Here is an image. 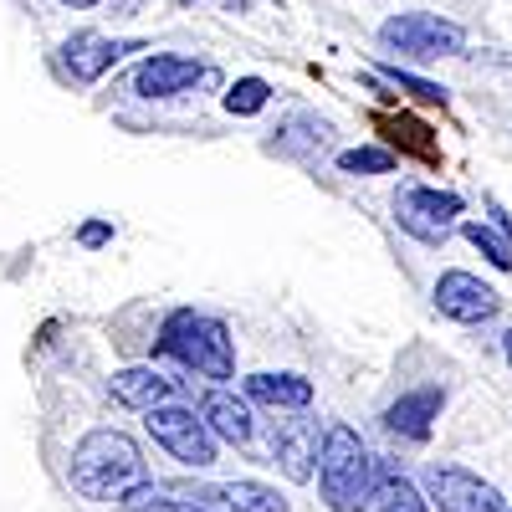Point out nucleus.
Instances as JSON below:
<instances>
[{"instance_id": "13", "label": "nucleus", "mask_w": 512, "mask_h": 512, "mask_svg": "<svg viewBox=\"0 0 512 512\" xmlns=\"http://www.w3.org/2000/svg\"><path fill=\"white\" fill-rule=\"evenodd\" d=\"M108 395L123 405V410H159V405H169V395H175V379H164V374H154V369H118L113 379H108Z\"/></svg>"}, {"instance_id": "24", "label": "nucleus", "mask_w": 512, "mask_h": 512, "mask_svg": "<svg viewBox=\"0 0 512 512\" xmlns=\"http://www.w3.org/2000/svg\"><path fill=\"white\" fill-rule=\"evenodd\" d=\"M502 354H507V369H512V328L502 333Z\"/></svg>"}, {"instance_id": "25", "label": "nucleus", "mask_w": 512, "mask_h": 512, "mask_svg": "<svg viewBox=\"0 0 512 512\" xmlns=\"http://www.w3.org/2000/svg\"><path fill=\"white\" fill-rule=\"evenodd\" d=\"M62 6H72V11H88V6H98V0H62Z\"/></svg>"}, {"instance_id": "7", "label": "nucleus", "mask_w": 512, "mask_h": 512, "mask_svg": "<svg viewBox=\"0 0 512 512\" xmlns=\"http://www.w3.org/2000/svg\"><path fill=\"white\" fill-rule=\"evenodd\" d=\"M149 436L185 466H216V436H210V425L195 420V410L185 405H159L149 410Z\"/></svg>"}, {"instance_id": "6", "label": "nucleus", "mask_w": 512, "mask_h": 512, "mask_svg": "<svg viewBox=\"0 0 512 512\" xmlns=\"http://www.w3.org/2000/svg\"><path fill=\"white\" fill-rule=\"evenodd\" d=\"M420 482H425V497H431L441 512H512L492 482H482L477 472L451 466V461H431Z\"/></svg>"}, {"instance_id": "16", "label": "nucleus", "mask_w": 512, "mask_h": 512, "mask_svg": "<svg viewBox=\"0 0 512 512\" xmlns=\"http://www.w3.org/2000/svg\"><path fill=\"white\" fill-rule=\"evenodd\" d=\"M246 395L262 400V405H277V410H308L313 405V379H303V374H251Z\"/></svg>"}, {"instance_id": "23", "label": "nucleus", "mask_w": 512, "mask_h": 512, "mask_svg": "<svg viewBox=\"0 0 512 512\" xmlns=\"http://www.w3.org/2000/svg\"><path fill=\"white\" fill-rule=\"evenodd\" d=\"M77 241H82V246H103V241H113V226H108V221H88V226L77 231Z\"/></svg>"}, {"instance_id": "18", "label": "nucleus", "mask_w": 512, "mask_h": 512, "mask_svg": "<svg viewBox=\"0 0 512 512\" xmlns=\"http://www.w3.org/2000/svg\"><path fill=\"white\" fill-rule=\"evenodd\" d=\"M379 512H431V497H425L400 466L390 461H379V497H374Z\"/></svg>"}, {"instance_id": "9", "label": "nucleus", "mask_w": 512, "mask_h": 512, "mask_svg": "<svg viewBox=\"0 0 512 512\" xmlns=\"http://www.w3.org/2000/svg\"><path fill=\"white\" fill-rule=\"evenodd\" d=\"M139 47H144V41H134V36L77 31V36H67V41H62V67H67V77H72V82H98L118 57L139 52Z\"/></svg>"}, {"instance_id": "19", "label": "nucleus", "mask_w": 512, "mask_h": 512, "mask_svg": "<svg viewBox=\"0 0 512 512\" xmlns=\"http://www.w3.org/2000/svg\"><path fill=\"white\" fill-rule=\"evenodd\" d=\"M379 82H390V88H400L405 98H415V103H425V108H446V88L441 82H431V77H415V72H400V67H379L374 72Z\"/></svg>"}, {"instance_id": "21", "label": "nucleus", "mask_w": 512, "mask_h": 512, "mask_svg": "<svg viewBox=\"0 0 512 512\" xmlns=\"http://www.w3.org/2000/svg\"><path fill=\"white\" fill-rule=\"evenodd\" d=\"M395 149H384V144H364V149H344L338 154V169L344 175H395Z\"/></svg>"}, {"instance_id": "11", "label": "nucleus", "mask_w": 512, "mask_h": 512, "mask_svg": "<svg viewBox=\"0 0 512 512\" xmlns=\"http://www.w3.org/2000/svg\"><path fill=\"white\" fill-rule=\"evenodd\" d=\"M272 461L282 466L287 482H313L318 461H323V431L318 420H282L272 436Z\"/></svg>"}, {"instance_id": "2", "label": "nucleus", "mask_w": 512, "mask_h": 512, "mask_svg": "<svg viewBox=\"0 0 512 512\" xmlns=\"http://www.w3.org/2000/svg\"><path fill=\"white\" fill-rule=\"evenodd\" d=\"M318 492L328 512H369L379 497V456L359 441L354 425H328L323 461H318Z\"/></svg>"}, {"instance_id": "22", "label": "nucleus", "mask_w": 512, "mask_h": 512, "mask_svg": "<svg viewBox=\"0 0 512 512\" xmlns=\"http://www.w3.org/2000/svg\"><path fill=\"white\" fill-rule=\"evenodd\" d=\"M267 103H272V82L267 77H241V82H231V88H226V113H236V118L262 113Z\"/></svg>"}, {"instance_id": "20", "label": "nucleus", "mask_w": 512, "mask_h": 512, "mask_svg": "<svg viewBox=\"0 0 512 512\" xmlns=\"http://www.w3.org/2000/svg\"><path fill=\"white\" fill-rule=\"evenodd\" d=\"M461 236L472 241L487 262L497 267V272H512V236L507 231H497V226H487V221H466L461 226Z\"/></svg>"}, {"instance_id": "5", "label": "nucleus", "mask_w": 512, "mask_h": 512, "mask_svg": "<svg viewBox=\"0 0 512 512\" xmlns=\"http://www.w3.org/2000/svg\"><path fill=\"white\" fill-rule=\"evenodd\" d=\"M456 216H461V195H451V190L405 185L395 195V226L425 246H446V236L456 231Z\"/></svg>"}, {"instance_id": "10", "label": "nucleus", "mask_w": 512, "mask_h": 512, "mask_svg": "<svg viewBox=\"0 0 512 512\" xmlns=\"http://www.w3.org/2000/svg\"><path fill=\"white\" fill-rule=\"evenodd\" d=\"M210 77V67L205 62H195V57H180V52H154V57H144L139 67H134V88L139 98H180V93H190L195 82H205Z\"/></svg>"}, {"instance_id": "4", "label": "nucleus", "mask_w": 512, "mask_h": 512, "mask_svg": "<svg viewBox=\"0 0 512 512\" xmlns=\"http://www.w3.org/2000/svg\"><path fill=\"white\" fill-rule=\"evenodd\" d=\"M379 47H390L410 62H441L466 52V31L436 11H400L379 26Z\"/></svg>"}, {"instance_id": "1", "label": "nucleus", "mask_w": 512, "mask_h": 512, "mask_svg": "<svg viewBox=\"0 0 512 512\" xmlns=\"http://www.w3.org/2000/svg\"><path fill=\"white\" fill-rule=\"evenodd\" d=\"M67 482L88 502H123L134 487H144V456L139 441L123 431H93L82 436L72 461H67Z\"/></svg>"}, {"instance_id": "12", "label": "nucleus", "mask_w": 512, "mask_h": 512, "mask_svg": "<svg viewBox=\"0 0 512 512\" xmlns=\"http://www.w3.org/2000/svg\"><path fill=\"white\" fill-rule=\"evenodd\" d=\"M441 405H446V390L441 384H425V390H410L400 395L390 410H384V431H390L395 441H431L436 420H441Z\"/></svg>"}, {"instance_id": "17", "label": "nucleus", "mask_w": 512, "mask_h": 512, "mask_svg": "<svg viewBox=\"0 0 512 512\" xmlns=\"http://www.w3.org/2000/svg\"><path fill=\"white\" fill-rule=\"evenodd\" d=\"M328 134H333V123H328V118H313V113H292V118L277 128L272 149H277V154H292V159H308V154H318V149L328 144Z\"/></svg>"}, {"instance_id": "15", "label": "nucleus", "mask_w": 512, "mask_h": 512, "mask_svg": "<svg viewBox=\"0 0 512 512\" xmlns=\"http://www.w3.org/2000/svg\"><path fill=\"white\" fill-rule=\"evenodd\" d=\"M200 420L210 425V436H216V441H231V446L251 441V410L236 395H226V390H210L200 400Z\"/></svg>"}, {"instance_id": "26", "label": "nucleus", "mask_w": 512, "mask_h": 512, "mask_svg": "<svg viewBox=\"0 0 512 512\" xmlns=\"http://www.w3.org/2000/svg\"><path fill=\"white\" fill-rule=\"evenodd\" d=\"M216 6H226V11H246V0H216Z\"/></svg>"}, {"instance_id": "14", "label": "nucleus", "mask_w": 512, "mask_h": 512, "mask_svg": "<svg viewBox=\"0 0 512 512\" xmlns=\"http://www.w3.org/2000/svg\"><path fill=\"white\" fill-rule=\"evenodd\" d=\"M374 128L384 134V149H400V154H410L420 164H436L441 159L436 134L420 118H410V113H374Z\"/></svg>"}, {"instance_id": "8", "label": "nucleus", "mask_w": 512, "mask_h": 512, "mask_svg": "<svg viewBox=\"0 0 512 512\" xmlns=\"http://www.w3.org/2000/svg\"><path fill=\"white\" fill-rule=\"evenodd\" d=\"M436 313L451 318V323H492L502 313V292L487 287L482 277L472 272H441L436 277Z\"/></svg>"}, {"instance_id": "3", "label": "nucleus", "mask_w": 512, "mask_h": 512, "mask_svg": "<svg viewBox=\"0 0 512 512\" xmlns=\"http://www.w3.org/2000/svg\"><path fill=\"white\" fill-rule=\"evenodd\" d=\"M159 354L180 359L185 369H195L200 379H231L236 374V349H231V333L221 318H205L195 308L169 313L159 328Z\"/></svg>"}]
</instances>
